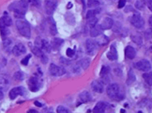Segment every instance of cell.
<instances>
[{
  "mask_svg": "<svg viewBox=\"0 0 152 113\" xmlns=\"http://www.w3.org/2000/svg\"><path fill=\"white\" fill-rule=\"evenodd\" d=\"M56 112L58 113H68V112H69V111L65 107H64L62 106H60L57 107Z\"/></svg>",
  "mask_w": 152,
  "mask_h": 113,
  "instance_id": "74e56055",
  "label": "cell"
},
{
  "mask_svg": "<svg viewBox=\"0 0 152 113\" xmlns=\"http://www.w3.org/2000/svg\"><path fill=\"white\" fill-rule=\"evenodd\" d=\"M14 78L17 81H22L25 79V74L21 71H17L14 74Z\"/></svg>",
  "mask_w": 152,
  "mask_h": 113,
  "instance_id": "4dcf8cb0",
  "label": "cell"
},
{
  "mask_svg": "<svg viewBox=\"0 0 152 113\" xmlns=\"http://www.w3.org/2000/svg\"><path fill=\"white\" fill-rule=\"evenodd\" d=\"M34 46L41 49L44 53H50L52 48L51 44L45 39H41L40 37L36 39L34 42Z\"/></svg>",
  "mask_w": 152,
  "mask_h": 113,
  "instance_id": "5b68a950",
  "label": "cell"
},
{
  "mask_svg": "<svg viewBox=\"0 0 152 113\" xmlns=\"http://www.w3.org/2000/svg\"><path fill=\"white\" fill-rule=\"evenodd\" d=\"M145 37L148 39H151L152 38V28L147 29L144 33Z\"/></svg>",
  "mask_w": 152,
  "mask_h": 113,
  "instance_id": "ab89813d",
  "label": "cell"
},
{
  "mask_svg": "<svg viewBox=\"0 0 152 113\" xmlns=\"http://www.w3.org/2000/svg\"><path fill=\"white\" fill-rule=\"evenodd\" d=\"M107 108V104L102 101H99L98 102L95 107L93 108V112L95 113H102L105 111V109Z\"/></svg>",
  "mask_w": 152,
  "mask_h": 113,
  "instance_id": "44dd1931",
  "label": "cell"
},
{
  "mask_svg": "<svg viewBox=\"0 0 152 113\" xmlns=\"http://www.w3.org/2000/svg\"><path fill=\"white\" fill-rule=\"evenodd\" d=\"M125 54L128 59H133L136 55V52L133 47L131 46H127L125 49Z\"/></svg>",
  "mask_w": 152,
  "mask_h": 113,
  "instance_id": "ac0fdd59",
  "label": "cell"
},
{
  "mask_svg": "<svg viewBox=\"0 0 152 113\" xmlns=\"http://www.w3.org/2000/svg\"><path fill=\"white\" fill-rule=\"evenodd\" d=\"M131 23L137 29H142L144 25V21L139 13H135L131 18Z\"/></svg>",
  "mask_w": 152,
  "mask_h": 113,
  "instance_id": "52a82bcc",
  "label": "cell"
},
{
  "mask_svg": "<svg viewBox=\"0 0 152 113\" xmlns=\"http://www.w3.org/2000/svg\"><path fill=\"white\" fill-rule=\"evenodd\" d=\"M149 25L152 27V16L149 18Z\"/></svg>",
  "mask_w": 152,
  "mask_h": 113,
  "instance_id": "816d5d0a",
  "label": "cell"
},
{
  "mask_svg": "<svg viewBox=\"0 0 152 113\" xmlns=\"http://www.w3.org/2000/svg\"><path fill=\"white\" fill-rule=\"evenodd\" d=\"M126 1H127V0H119L118 4V7L119 8H123L125 6V4H126Z\"/></svg>",
  "mask_w": 152,
  "mask_h": 113,
  "instance_id": "7bdbcfd3",
  "label": "cell"
},
{
  "mask_svg": "<svg viewBox=\"0 0 152 113\" xmlns=\"http://www.w3.org/2000/svg\"><path fill=\"white\" fill-rule=\"evenodd\" d=\"M40 59H41V61L42 63H43V64H46L48 62V57H47V56H46V55L45 54H44Z\"/></svg>",
  "mask_w": 152,
  "mask_h": 113,
  "instance_id": "b9f144b4",
  "label": "cell"
},
{
  "mask_svg": "<svg viewBox=\"0 0 152 113\" xmlns=\"http://www.w3.org/2000/svg\"><path fill=\"white\" fill-rule=\"evenodd\" d=\"M145 1L144 0H138L135 3V7L139 10H143L145 8Z\"/></svg>",
  "mask_w": 152,
  "mask_h": 113,
  "instance_id": "1f68e13d",
  "label": "cell"
},
{
  "mask_svg": "<svg viewBox=\"0 0 152 113\" xmlns=\"http://www.w3.org/2000/svg\"><path fill=\"white\" fill-rule=\"evenodd\" d=\"M60 61H61V62L62 63L65 64V65H68V64L69 63V61H68L67 59H65V58H63V57L61 58Z\"/></svg>",
  "mask_w": 152,
  "mask_h": 113,
  "instance_id": "bcb514c9",
  "label": "cell"
},
{
  "mask_svg": "<svg viewBox=\"0 0 152 113\" xmlns=\"http://www.w3.org/2000/svg\"><path fill=\"white\" fill-rule=\"evenodd\" d=\"M57 7V2L55 0H45V9L48 15H52Z\"/></svg>",
  "mask_w": 152,
  "mask_h": 113,
  "instance_id": "30bf717a",
  "label": "cell"
},
{
  "mask_svg": "<svg viewBox=\"0 0 152 113\" xmlns=\"http://www.w3.org/2000/svg\"><path fill=\"white\" fill-rule=\"evenodd\" d=\"M10 80L8 76L6 75H0V84L3 85H6L9 84L10 83Z\"/></svg>",
  "mask_w": 152,
  "mask_h": 113,
  "instance_id": "f546056e",
  "label": "cell"
},
{
  "mask_svg": "<svg viewBox=\"0 0 152 113\" xmlns=\"http://www.w3.org/2000/svg\"><path fill=\"white\" fill-rule=\"evenodd\" d=\"M107 58L110 61H115L118 59V53L115 47L113 45H111L109 51L107 54Z\"/></svg>",
  "mask_w": 152,
  "mask_h": 113,
  "instance_id": "2e32d148",
  "label": "cell"
},
{
  "mask_svg": "<svg viewBox=\"0 0 152 113\" xmlns=\"http://www.w3.org/2000/svg\"><path fill=\"white\" fill-rule=\"evenodd\" d=\"M132 40L138 45H142L143 44V39L141 35H134L131 36Z\"/></svg>",
  "mask_w": 152,
  "mask_h": 113,
  "instance_id": "83f0119b",
  "label": "cell"
},
{
  "mask_svg": "<svg viewBox=\"0 0 152 113\" xmlns=\"http://www.w3.org/2000/svg\"><path fill=\"white\" fill-rule=\"evenodd\" d=\"M48 21L50 25V32L51 34V35L55 36L57 33V29L55 22L52 17H49L48 19Z\"/></svg>",
  "mask_w": 152,
  "mask_h": 113,
  "instance_id": "603a6c76",
  "label": "cell"
},
{
  "mask_svg": "<svg viewBox=\"0 0 152 113\" xmlns=\"http://www.w3.org/2000/svg\"><path fill=\"white\" fill-rule=\"evenodd\" d=\"M143 78L149 85H152V72L144 74L143 75Z\"/></svg>",
  "mask_w": 152,
  "mask_h": 113,
  "instance_id": "4316f807",
  "label": "cell"
},
{
  "mask_svg": "<svg viewBox=\"0 0 152 113\" xmlns=\"http://www.w3.org/2000/svg\"><path fill=\"white\" fill-rule=\"evenodd\" d=\"M150 50H151V52H152V46L150 47Z\"/></svg>",
  "mask_w": 152,
  "mask_h": 113,
  "instance_id": "db71d44e",
  "label": "cell"
},
{
  "mask_svg": "<svg viewBox=\"0 0 152 113\" xmlns=\"http://www.w3.org/2000/svg\"><path fill=\"white\" fill-rule=\"evenodd\" d=\"M0 33H1V36L4 38H6L9 35L10 31L8 29V27H4V28L0 29Z\"/></svg>",
  "mask_w": 152,
  "mask_h": 113,
  "instance_id": "d590c367",
  "label": "cell"
},
{
  "mask_svg": "<svg viewBox=\"0 0 152 113\" xmlns=\"http://www.w3.org/2000/svg\"><path fill=\"white\" fill-rule=\"evenodd\" d=\"M9 10L13 11L14 16L18 19L24 18L25 14L28 8V4L25 0H20L19 2H15L11 4L9 7Z\"/></svg>",
  "mask_w": 152,
  "mask_h": 113,
  "instance_id": "6da1fadb",
  "label": "cell"
},
{
  "mask_svg": "<svg viewBox=\"0 0 152 113\" xmlns=\"http://www.w3.org/2000/svg\"><path fill=\"white\" fill-rule=\"evenodd\" d=\"M76 53V50L72 49L71 48H68L66 51V54L68 58H73L74 56Z\"/></svg>",
  "mask_w": 152,
  "mask_h": 113,
  "instance_id": "f35d334b",
  "label": "cell"
},
{
  "mask_svg": "<svg viewBox=\"0 0 152 113\" xmlns=\"http://www.w3.org/2000/svg\"><path fill=\"white\" fill-rule=\"evenodd\" d=\"M11 43H12V42H11V40L10 39H8L6 37L4 38V39H3V46L4 48L8 47L11 44Z\"/></svg>",
  "mask_w": 152,
  "mask_h": 113,
  "instance_id": "60d3db41",
  "label": "cell"
},
{
  "mask_svg": "<svg viewBox=\"0 0 152 113\" xmlns=\"http://www.w3.org/2000/svg\"><path fill=\"white\" fill-rule=\"evenodd\" d=\"M100 3L98 1V0H88V7L91 8V7H96L99 5Z\"/></svg>",
  "mask_w": 152,
  "mask_h": 113,
  "instance_id": "e575fe53",
  "label": "cell"
},
{
  "mask_svg": "<svg viewBox=\"0 0 152 113\" xmlns=\"http://www.w3.org/2000/svg\"><path fill=\"white\" fill-rule=\"evenodd\" d=\"M13 24L12 19L7 15H5L0 18V29L8 27Z\"/></svg>",
  "mask_w": 152,
  "mask_h": 113,
  "instance_id": "4fadbf2b",
  "label": "cell"
},
{
  "mask_svg": "<svg viewBox=\"0 0 152 113\" xmlns=\"http://www.w3.org/2000/svg\"><path fill=\"white\" fill-rule=\"evenodd\" d=\"M98 39H97L95 41L96 42V43L98 44V45L104 46V45L108 44V43L109 42L108 37H107L106 36L102 35V34H101L100 35L98 36Z\"/></svg>",
  "mask_w": 152,
  "mask_h": 113,
  "instance_id": "d4e9b609",
  "label": "cell"
},
{
  "mask_svg": "<svg viewBox=\"0 0 152 113\" xmlns=\"http://www.w3.org/2000/svg\"><path fill=\"white\" fill-rule=\"evenodd\" d=\"M102 30H109L111 29L113 25V21L109 17L105 18L100 25Z\"/></svg>",
  "mask_w": 152,
  "mask_h": 113,
  "instance_id": "5bb4252c",
  "label": "cell"
},
{
  "mask_svg": "<svg viewBox=\"0 0 152 113\" xmlns=\"http://www.w3.org/2000/svg\"><path fill=\"white\" fill-rule=\"evenodd\" d=\"M4 97V94L3 93V91H1V89H0V101H1Z\"/></svg>",
  "mask_w": 152,
  "mask_h": 113,
  "instance_id": "681fc988",
  "label": "cell"
},
{
  "mask_svg": "<svg viewBox=\"0 0 152 113\" xmlns=\"http://www.w3.org/2000/svg\"><path fill=\"white\" fill-rule=\"evenodd\" d=\"M120 112H125V110H124L123 109H121V111H120Z\"/></svg>",
  "mask_w": 152,
  "mask_h": 113,
  "instance_id": "f5cc1de1",
  "label": "cell"
},
{
  "mask_svg": "<svg viewBox=\"0 0 152 113\" xmlns=\"http://www.w3.org/2000/svg\"><path fill=\"white\" fill-rule=\"evenodd\" d=\"M81 3H82V4H83V10L85 11V10L86 9V4H85V0H81Z\"/></svg>",
  "mask_w": 152,
  "mask_h": 113,
  "instance_id": "f907efd6",
  "label": "cell"
},
{
  "mask_svg": "<svg viewBox=\"0 0 152 113\" xmlns=\"http://www.w3.org/2000/svg\"><path fill=\"white\" fill-rule=\"evenodd\" d=\"M98 21V19L95 17L91 18H90L89 19V21H88V26L90 28H92L96 25Z\"/></svg>",
  "mask_w": 152,
  "mask_h": 113,
  "instance_id": "836d02e7",
  "label": "cell"
},
{
  "mask_svg": "<svg viewBox=\"0 0 152 113\" xmlns=\"http://www.w3.org/2000/svg\"><path fill=\"white\" fill-rule=\"evenodd\" d=\"M12 51L14 56H20L26 53V48L23 44L19 43L14 46Z\"/></svg>",
  "mask_w": 152,
  "mask_h": 113,
  "instance_id": "7c38bea8",
  "label": "cell"
},
{
  "mask_svg": "<svg viewBox=\"0 0 152 113\" xmlns=\"http://www.w3.org/2000/svg\"><path fill=\"white\" fill-rule=\"evenodd\" d=\"M91 88L93 91L98 93H102L104 90L103 83L99 81H94L91 84Z\"/></svg>",
  "mask_w": 152,
  "mask_h": 113,
  "instance_id": "9a60e30c",
  "label": "cell"
},
{
  "mask_svg": "<svg viewBox=\"0 0 152 113\" xmlns=\"http://www.w3.org/2000/svg\"><path fill=\"white\" fill-rule=\"evenodd\" d=\"M90 63V59L89 58H86L79 61L77 63V66L80 69L81 68L83 70H86L89 67Z\"/></svg>",
  "mask_w": 152,
  "mask_h": 113,
  "instance_id": "d6986e66",
  "label": "cell"
},
{
  "mask_svg": "<svg viewBox=\"0 0 152 113\" xmlns=\"http://www.w3.org/2000/svg\"><path fill=\"white\" fill-rule=\"evenodd\" d=\"M98 44L96 42L90 39H87L86 42V49L88 54L93 56L94 55L97 50Z\"/></svg>",
  "mask_w": 152,
  "mask_h": 113,
  "instance_id": "9c48e42d",
  "label": "cell"
},
{
  "mask_svg": "<svg viewBox=\"0 0 152 113\" xmlns=\"http://www.w3.org/2000/svg\"><path fill=\"white\" fill-rule=\"evenodd\" d=\"M135 67L138 70L143 72H147L151 68L150 63L146 59H142L137 62L135 64Z\"/></svg>",
  "mask_w": 152,
  "mask_h": 113,
  "instance_id": "8fae6325",
  "label": "cell"
},
{
  "mask_svg": "<svg viewBox=\"0 0 152 113\" xmlns=\"http://www.w3.org/2000/svg\"><path fill=\"white\" fill-rule=\"evenodd\" d=\"M107 93L109 98L113 100H121L124 95L121 92L120 86L116 84L109 85L107 89Z\"/></svg>",
  "mask_w": 152,
  "mask_h": 113,
  "instance_id": "7a4b0ae2",
  "label": "cell"
},
{
  "mask_svg": "<svg viewBox=\"0 0 152 113\" xmlns=\"http://www.w3.org/2000/svg\"><path fill=\"white\" fill-rule=\"evenodd\" d=\"M28 112H29V113H38V111H36V110H33V109H32V110H29V111H28Z\"/></svg>",
  "mask_w": 152,
  "mask_h": 113,
  "instance_id": "c3c4849f",
  "label": "cell"
},
{
  "mask_svg": "<svg viewBox=\"0 0 152 113\" xmlns=\"http://www.w3.org/2000/svg\"><path fill=\"white\" fill-rule=\"evenodd\" d=\"M50 74L54 76H61L66 73L65 69L63 67L58 66L54 63H51L49 67Z\"/></svg>",
  "mask_w": 152,
  "mask_h": 113,
  "instance_id": "8992f818",
  "label": "cell"
},
{
  "mask_svg": "<svg viewBox=\"0 0 152 113\" xmlns=\"http://www.w3.org/2000/svg\"><path fill=\"white\" fill-rule=\"evenodd\" d=\"M64 43V40L60 38H54L51 41V48L54 50H58Z\"/></svg>",
  "mask_w": 152,
  "mask_h": 113,
  "instance_id": "e0dca14e",
  "label": "cell"
},
{
  "mask_svg": "<svg viewBox=\"0 0 152 113\" xmlns=\"http://www.w3.org/2000/svg\"><path fill=\"white\" fill-rule=\"evenodd\" d=\"M32 57V55L30 54L27 55L25 58H23L21 61V63L23 65H25V66H27L28 65V63H29V61L30 59V58Z\"/></svg>",
  "mask_w": 152,
  "mask_h": 113,
  "instance_id": "8d00e7d4",
  "label": "cell"
},
{
  "mask_svg": "<svg viewBox=\"0 0 152 113\" xmlns=\"http://www.w3.org/2000/svg\"><path fill=\"white\" fill-rule=\"evenodd\" d=\"M34 105L36 106V107H42L43 106L42 104L40 102H39V101H35L34 102Z\"/></svg>",
  "mask_w": 152,
  "mask_h": 113,
  "instance_id": "7dc6e473",
  "label": "cell"
},
{
  "mask_svg": "<svg viewBox=\"0 0 152 113\" xmlns=\"http://www.w3.org/2000/svg\"><path fill=\"white\" fill-rule=\"evenodd\" d=\"M144 1L149 10L152 11V0H145Z\"/></svg>",
  "mask_w": 152,
  "mask_h": 113,
  "instance_id": "f6af8a7d",
  "label": "cell"
},
{
  "mask_svg": "<svg viewBox=\"0 0 152 113\" xmlns=\"http://www.w3.org/2000/svg\"><path fill=\"white\" fill-rule=\"evenodd\" d=\"M32 3L34 6L36 7H39L41 5V2L40 0H32Z\"/></svg>",
  "mask_w": 152,
  "mask_h": 113,
  "instance_id": "ee69618b",
  "label": "cell"
},
{
  "mask_svg": "<svg viewBox=\"0 0 152 113\" xmlns=\"http://www.w3.org/2000/svg\"><path fill=\"white\" fill-rule=\"evenodd\" d=\"M110 72V67L108 66H103L100 72V75L102 77H104L105 76H107Z\"/></svg>",
  "mask_w": 152,
  "mask_h": 113,
  "instance_id": "d6a6232c",
  "label": "cell"
},
{
  "mask_svg": "<svg viewBox=\"0 0 152 113\" xmlns=\"http://www.w3.org/2000/svg\"><path fill=\"white\" fill-rule=\"evenodd\" d=\"M102 33V29L100 25H96L93 27L91 28L90 30V36L91 37H96L100 35Z\"/></svg>",
  "mask_w": 152,
  "mask_h": 113,
  "instance_id": "7402d4cb",
  "label": "cell"
},
{
  "mask_svg": "<svg viewBox=\"0 0 152 113\" xmlns=\"http://www.w3.org/2000/svg\"><path fill=\"white\" fill-rule=\"evenodd\" d=\"M26 93V89L25 88L22 86H17L13 88L10 90L9 93V97L11 99H16L18 96H23Z\"/></svg>",
  "mask_w": 152,
  "mask_h": 113,
  "instance_id": "ba28073f",
  "label": "cell"
},
{
  "mask_svg": "<svg viewBox=\"0 0 152 113\" xmlns=\"http://www.w3.org/2000/svg\"><path fill=\"white\" fill-rule=\"evenodd\" d=\"M32 51L35 56H36L37 57L40 58L45 54V53L41 49L35 46L32 48Z\"/></svg>",
  "mask_w": 152,
  "mask_h": 113,
  "instance_id": "f1b7e54d",
  "label": "cell"
},
{
  "mask_svg": "<svg viewBox=\"0 0 152 113\" xmlns=\"http://www.w3.org/2000/svg\"><path fill=\"white\" fill-rule=\"evenodd\" d=\"M29 89L30 91L36 93L39 91L42 86V80L38 76H33L29 78L28 81Z\"/></svg>",
  "mask_w": 152,
  "mask_h": 113,
  "instance_id": "277c9868",
  "label": "cell"
},
{
  "mask_svg": "<svg viewBox=\"0 0 152 113\" xmlns=\"http://www.w3.org/2000/svg\"><path fill=\"white\" fill-rule=\"evenodd\" d=\"M101 11V8H97L95 10H90L87 11L86 14V18L87 20L95 17L96 14H99Z\"/></svg>",
  "mask_w": 152,
  "mask_h": 113,
  "instance_id": "484cf974",
  "label": "cell"
},
{
  "mask_svg": "<svg viewBox=\"0 0 152 113\" xmlns=\"http://www.w3.org/2000/svg\"><path fill=\"white\" fill-rule=\"evenodd\" d=\"M78 97H79L80 100L83 103H88L92 99L91 94H90V93H89L87 91H85L81 93H80Z\"/></svg>",
  "mask_w": 152,
  "mask_h": 113,
  "instance_id": "ffe728a7",
  "label": "cell"
},
{
  "mask_svg": "<svg viewBox=\"0 0 152 113\" xmlns=\"http://www.w3.org/2000/svg\"><path fill=\"white\" fill-rule=\"evenodd\" d=\"M136 80V76L134 74L133 71L131 69L130 71H128V78L126 81V83L127 85H130L132 84H133Z\"/></svg>",
  "mask_w": 152,
  "mask_h": 113,
  "instance_id": "cb8c5ba5",
  "label": "cell"
},
{
  "mask_svg": "<svg viewBox=\"0 0 152 113\" xmlns=\"http://www.w3.org/2000/svg\"><path fill=\"white\" fill-rule=\"evenodd\" d=\"M16 25L17 29L20 35L27 39H30L31 36V29L29 24L25 20L19 19L16 21Z\"/></svg>",
  "mask_w": 152,
  "mask_h": 113,
  "instance_id": "3957f363",
  "label": "cell"
}]
</instances>
